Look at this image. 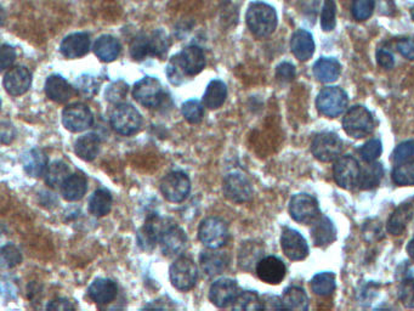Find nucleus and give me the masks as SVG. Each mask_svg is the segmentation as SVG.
<instances>
[{"instance_id":"obj_1","label":"nucleus","mask_w":414,"mask_h":311,"mask_svg":"<svg viewBox=\"0 0 414 311\" xmlns=\"http://www.w3.org/2000/svg\"><path fill=\"white\" fill-rule=\"evenodd\" d=\"M246 21L251 33L258 38H265L275 32L278 18L276 10L271 5L256 1L248 8Z\"/></svg>"},{"instance_id":"obj_2","label":"nucleus","mask_w":414,"mask_h":311,"mask_svg":"<svg viewBox=\"0 0 414 311\" xmlns=\"http://www.w3.org/2000/svg\"><path fill=\"white\" fill-rule=\"evenodd\" d=\"M343 129L354 139H362L374 131V119L369 109L364 106H354L343 118Z\"/></svg>"},{"instance_id":"obj_3","label":"nucleus","mask_w":414,"mask_h":311,"mask_svg":"<svg viewBox=\"0 0 414 311\" xmlns=\"http://www.w3.org/2000/svg\"><path fill=\"white\" fill-rule=\"evenodd\" d=\"M109 122L113 131H117L121 135H133L140 129L141 126V114L138 109L129 104H119L113 109L109 118Z\"/></svg>"},{"instance_id":"obj_4","label":"nucleus","mask_w":414,"mask_h":311,"mask_svg":"<svg viewBox=\"0 0 414 311\" xmlns=\"http://www.w3.org/2000/svg\"><path fill=\"white\" fill-rule=\"evenodd\" d=\"M198 237L207 249H220L229 240V227L218 217L205 219L198 229Z\"/></svg>"},{"instance_id":"obj_5","label":"nucleus","mask_w":414,"mask_h":311,"mask_svg":"<svg viewBox=\"0 0 414 311\" xmlns=\"http://www.w3.org/2000/svg\"><path fill=\"white\" fill-rule=\"evenodd\" d=\"M347 95L343 89L339 87H327L323 88L316 99V107L321 114L327 117H338L347 109Z\"/></svg>"},{"instance_id":"obj_6","label":"nucleus","mask_w":414,"mask_h":311,"mask_svg":"<svg viewBox=\"0 0 414 311\" xmlns=\"http://www.w3.org/2000/svg\"><path fill=\"white\" fill-rule=\"evenodd\" d=\"M289 214L300 224H314L320 217L321 210L317 200L311 195H295L289 203Z\"/></svg>"},{"instance_id":"obj_7","label":"nucleus","mask_w":414,"mask_h":311,"mask_svg":"<svg viewBox=\"0 0 414 311\" xmlns=\"http://www.w3.org/2000/svg\"><path fill=\"white\" fill-rule=\"evenodd\" d=\"M344 150L343 140L334 133H321L316 135L311 143V151L315 158L321 162L338 160Z\"/></svg>"},{"instance_id":"obj_8","label":"nucleus","mask_w":414,"mask_h":311,"mask_svg":"<svg viewBox=\"0 0 414 311\" xmlns=\"http://www.w3.org/2000/svg\"><path fill=\"white\" fill-rule=\"evenodd\" d=\"M191 181L183 172H172L160 181V191L164 198L173 203H180L187 198Z\"/></svg>"},{"instance_id":"obj_9","label":"nucleus","mask_w":414,"mask_h":311,"mask_svg":"<svg viewBox=\"0 0 414 311\" xmlns=\"http://www.w3.org/2000/svg\"><path fill=\"white\" fill-rule=\"evenodd\" d=\"M172 224H167V220L160 218L158 215H150L145 222L140 230H138L136 240H138V247L150 252L155 249L156 244H158L164 231L167 230L168 227H170Z\"/></svg>"},{"instance_id":"obj_10","label":"nucleus","mask_w":414,"mask_h":311,"mask_svg":"<svg viewBox=\"0 0 414 311\" xmlns=\"http://www.w3.org/2000/svg\"><path fill=\"white\" fill-rule=\"evenodd\" d=\"M133 97L140 105L145 107H158L164 99V90L158 80L153 77H145L134 85Z\"/></svg>"},{"instance_id":"obj_11","label":"nucleus","mask_w":414,"mask_h":311,"mask_svg":"<svg viewBox=\"0 0 414 311\" xmlns=\"http://www.w3.org/2000/svg\"><path fill=\"white\" fill-rule=\"evenodd\" d=\"M334 180L342 189L352 190L360 184L361 168L352 156L339 157L333 167Z\"/></svg>"},{"instance_id":"obj_12","label":"nucleus","mask_w":414,"mask_h":311,"mask_svg":"<svg viewBox=\"0 0 414 311\" xmlns=\"http://www.w3.org/2000/svg\"><path fill=\"white\" fill-rule=\"evenodd\" d=\"M222 191L226 198L236 203L248 202L253 197L251 181L242 173H230L224 179Z\"/></svg>"},{"instance_id":"obj_13","label":"nucleus","mask_w":414,"mask_h":311,"mask_svg":"<svg viewBox=\"0 0 414 311\" xmlns=\"http://www.w3.org/2000/svg\"><path fill=\"white\" fill-rule=\"evenodd\" d=\"M170 281L176 290H192L197 282V266L191 259L188 258H179L174 261L169 271Z\"/></svg>"},{"instance_id":"obj_14","label":"nucleus","mask_w":414,"mask_h":311,"mask_svg":"<svg viewBox=\"0 0 414 311\" xmlns=\"http://www.w3.org/2000/svg\"><path fill=\"white\" fill-rule=\"evenodd\" d=\"M94 122L92 111L83 104H72L63 109L62 123L72 133H80L92 126Z\"/></svg>"},{"instance_id":"obj_15","label":"nucleus","mask_w":414,"mask_h":311,"mask_svg":"<svg viewBox=\"0 0 414 311\" xmlns=\"http://www.w3.org/2000/svg\"><path fill=\"white\" fill-rule=\"evenodd\" d=\"M280 246L285 257L290 261H304L309 256V246L300 232L293 229H285L280 236Z\"/></svg>"},{"instance_id":"obj_16","label":"nucleus","mask_w":414,"mask_h":311,"mask_svg":"<svg viewBox=\"0 0 414 311\" xmlns=\"http://www.w3.org/2000/svg\"><path fill=\"white\" fill-rule=\"evenodd\" d=\"M5 90L11 97H20L27 93L32 85V75L26 67L17 66L10 68L4 76Z\"/></svg>"},{"instance_id":"obj_17","label":"nucleus","mask_w":414,"mask_h":311,"mask_svg":"<svg viewBox=\"0 0 414 311\" xmlns=\"http://www.w3.org/2000/svg\"><path fill=\"white\" fill-rule=\"evenodd\" d=\"M239 285L231 278H220L210 286V302L218 307H229L239 295Z\"/></svg>"},{"instance_id":"obj_18","label":"nucleus","mask_w":414,"mask_h":311,"mask_svg":"<svg viewBox=\"0 0 414 311\" xmlns=\"http://www.w3.org/2000/svg\"><path fill=\"white\" fill-rule=\"evenodd\" d=\"M256 275L261 281L268 285H278L285 278V265L280 258L265 257L256 264Z\"/></svg>"},{"instance_id":"obj_19","label":"nucleus","mask_w":414,"mask_h":311,"mask_svg":"<svg viewBox=\"0 0 414 311\" xmlns=\"http://www.w3.org/2000/svg\"><path fill=\"white\" fill-rule=\"evenodd\" d=\"M162 251L168 257H178L185 252L187 246V236L181 227L172 224L164 231L162 239L159 241Z\"/></svg>"},{"instance_id":"obj_20","label":"nucleus","mask_w":414,"mask_h":311,"mask_svg":"<svg viewBox=\"0 0 414 311\" xmlns=\"http://www.w3.org/2000/svg\"><path fill=\"white\" fill-rule=\"evenodd\" d=\"M176 58L180 62L186 76H197L203 71L205 66V55L201 48L197 45H190L176 54Z\"/></svg>"},{"instance_id":"obj_21","label":"nucleus","mask_w":414,"mask_h":311,"mask_svg":"<svg viewBox=\"0 0 414 311\" xmlns=\"http://www.w3.org/2000/svg\"><path fill=\"white\" fill-rule=\"evenodd\" d=\"M200 261H201L202 270L205 271V275L209 278H214L227 269L230 258L227 253L218 251V249H208L205 252H202Z\"/></svg>"},{"instance_id":"obj_22","label":"nucleus","mask_w":414,"mask_h":311,"mask_svg":"<svg viewBox=\"0 0 414 311\" xmlns=\"http://www.w3.org/2000/svg\"><path fill=\"white\" fill-rule=\"evenodd\" d=\"M90 50V36L84 32L72 33L63 39L60 51L67 59H80Z\"/></svg>"},{"instance_id":"obj_23","label":"nucleus","mask_w":414,"mask_h":311,"mask_svg":"<svg viewBox=\"0 0 414 311\" xmlns=\"http://www.w3.org/2000/svg\"><path fill=\"white\" fill-rule=\"evenodd\" d=\"M117 293L118 287L116 282L109 278H97L88 290L89 298L92 299L94 303L101 305L113 302L117 297Z\"/></svg>"},{"instance_id":"obj_24","label":"nucleus","mask_w":414,"mask_h":311,"mask_svg":"<svg viewBox=\"0 0 414 311\" xmlns=\"http://www.w3.org/2000/svg\"><path fill=\"white\" fill-rule=\"evenodd\" d=\"M311 237L315 246L327 247L337 240V230L334 224L328 217H320L311 227Z\"/></svg>"},{"instance_id":"obj_25","label":"nucleus","mask_w":414,"mask_h":311,"mask_svg":"<svg viewBox=\"0 0 414 311\" xmlns=\"http://www.w3.org/2000/svg\"><path fill=\"white\" fill-rule=\"evenodd\" d=\"M46 97L58 104H65L73 97V88L59 75L48 77L45 82Z\"/></svg>"},{"instance_id":"obj_26","label":"nucleus","mask_w":414,"mask_h":311,"mask_svg":"<svg viewBox=\"0 0 414 311\" xmlns=\"http://www.w3.org/2000/svg\"><path fill=\"white\" fill-rule=\"evenodd\" d=\"M290 49L299 61H307L315 53V42L309 31L298 30L290 39Z\"/></svg>"},{"instance_id":"obj_27","label":"nucleus","mask_w":414,"mask_h":311,"mask_svg":"<svg viewBox=\"0 0 414 311\" xmlns=\"http://www.w3.org/2000/svg\"><path fill=\"white\" fill-rule=\"evenodd\" d=\"M22 164L25 172L33 178L42 177L49 167L48 156L40 148H32L30 151L26 152L22 157Z\"/></svg>"},{"instance_id":"obj_28","label":"nucleus","mask_w":414,"mask_h":311,"mask_svg":"<svg viewBox=\"0 0 414 311\" xmlns=\"http://www.w3.org/2000/svg\"><path fill=\"white\" fill-rule=\"evenodd\" d=\"M88 189V180L82 173H75L67 178V180L61 186V194L63 198L70 202L78 201L83 198Z\"/></svg>"},{"instance_id":"obj_29","label":"nucleus","mask_w":414,"mask_h":311,"mask_svg":"<svg viewBox=\"0 0 414 311\" xmlns=\"http://www.w3.org/2000/svg\"><path fill=\"white\" fill-rule=\"evenodd\" d=\"M413 206L410 203H402L401 206L393 210L386 224L388 232L391 235H401L413 218Z\"/></svg>"},{"instance_id":"obj_30","label":"nucleus","mask_w":414,"mask_h":311,"mask_svg":"<svg viewBox=\"0 0 414 311\" xmlns=\"http://www.w3.org/2000/svg\"><path fill=\"white\" fill-rule=\"evenodd\" d=\"M342 73V65L334 58H321L314 65V75L321 83H332Z\"/></svg>"},{"instance_id":"obj_31","label":"nucleus","mask_w":414,"mask_h":311,"mask_svg":"<svg viewBox=\"0 0 414 311\" xmlns=\"http://www.w3.org/2000/svg\"><path fill=\"white\" fill-rule=\"evenodd\" d=\"M121 44L117 39L109 34L101 36L94 44V53L104 62H112L117 59L121 54Z\"/></svg>"},{"instance_id":"obj_32","label":"nucleus","mask_w":414,"mask_h":311,"mask_svg":"<svg viewBox=\"0 0 414 311\" xmlns=\"http://www.w3.org/2000/svg\"><path fill=\"white\" fill-rule=\"evenodd\" d=\"M100 145L101 140L97 135L92 134V133L83 135L75 141V155L83 160L90 162V160H95L97 156L99 155Z\"/></svg>"},{"instance_id":"obj_33","label":"nucleus","mask_w":414,"mask_h":311,"mask_svg":"<svg viewBox=\"0 0 414 311\" xmlns=\"http://www.w3.org/2000/svg\"><path fill=\"white\" fill-rule=\"evenodd\" d=\"M227 97V88L222 80H214L210 82L205 94H203V105L209 109H217L224 105Z\"/></svg>"},{"instance_id":"obj_34","label":"nucleus","mask_w":414,"mask_h":311,"mask_svg":"<svg viewBox=\"0 0 414 311\" xmlns=\"http://www.w3.org/2000/svg\"><path fill=\"white\" fill-rule=\"evenodd\" d=\"M283 309L294 311H305L309 307V298L304 290L299 287H289L282 295Z\"/></svg>"},{"instance_id":"obj_35","label":"nucleus","mask_w":414,"mask_h":311,"mask_svg":"<svg viewBox=\"0 0 414 311\" xmlns=\"http://www.w3.org/2000/svg\"><path fill=\"white\" fill-rule=\"evenodd\" d=\"M384 175V169L381 163L367 162L361 169L360 185L362 190H372L381 184Z\"/></svg>"},{"instance_id":"obj_36","label":"nucleus","mask_w":414,"mask_h":311,"mask_svg":"<svg viewBox=\"0 0 414 311\" xmlns=\"http://www.w3.org/2000/svg\"><path fill=\"white\" fill-rule=\"evenodd\" d=\"M112 208V196L107 190H97L89 200V210L94 217H105Z\"/></svg>"},{"instance_id":"obj_37","label":"nucleus","mask_w":414,"mask_h":311,"mask_svg":"<svg viewBox=\"0 0 414 311\" xmlns=\"http://www.w3.org/2000/svg\"><path fill=\"white\" fill-rule=\"evenodd\" d=\"M70 177V167L62 160H55L45 172V182L50 187H61Z\"/></svg>"},{"instance_id":"obj_38","label":"nucleus","mask_w":414,"mask_h":311,"mask_svg":"<svg viewBox=\"0 0 414 311\" xmlns=\"http://www.w3.org/2000/svg\"><path fill=\"white\" fill-rule=\"evenodd\" d=\"M337 288L335 275L333 273H321L315 275L311 280V290L321 297L331 295Z\"/></svg>"},{"instance_id":"obj_39","label":"nucleus","mask_w":414,"mask_h":311,"mask_svg":"<svg viewBox=\"0 0 414 311\" xmlns=\"http://www.w3.org/2000/svg\"><path fill=\"white\" fill-rule=\"evenodd\" d=\"M130 55L136 61L153 56V49H152V40L151 34H140L130 44Z\"/></svg>"},{"instance_id":"obj_40","label":"nucleus","mask_w":414,"mask_h":311,"mask_svg":"<svg viewBox=\"0 0 414 311\" xmlns=\"http://www.w3.org/2000/svg\"><path fill=\"white\" fill-rule=\"evenodd\" d=\"M232 309L234 310H261L263 304L261 298L256 295V292L251 290H243L239 292V295L232 303Z\"/></svg>"},{"instance_id":"obj_41","label":"nucleus","mask_w":414,"mask_h":311,"mask_svg":"<svg viewBox=\"0 0 414 311\" xmlns=\"http://www.w3.org/2000/svg\"><path fill=\"white\" fill-rule=\"evenodd\" d=\"M393 181L398 186H414V162L398 164L393 170Z\"/></svg>"},{"instance_id":"obj_42","label":"nucleus","mask_w":414,"mask_h":311,"mask_svg":"<svg viewBox=\"0 0 414 311\" xmlns=\"http://www.w3.org/2000/svg\"><path fill=\"white\" fill-rule=\"evenodd\" d=\"M261 249L254 242H246L239 251V261L241 268L244 270L251 269V264H258L256 261Z\"/></svg>"},{"instance_id":"obj_43","label":"nucleus","mask_w":414,"mask_h":311,"mask_svg":"<svg viewBox=\"0 0 414 311\" xmlns=\"http://www.w3.org/2000/svg\"><path fill=\"white\" fill-rule=\"evenodd\" d=\"M181 112L185 119L191 124L201 123L205 117V107L198 100H188L183 104Z\"/></svg>"},{"instance_id":"obj_44","label":"nucleus","mask_w":414,"mask_h":311,"mask_svg":"<svg viewBox=\"0 0 414 311\" xmlns=\"http://www.w3.org/2000/svg\"><path fill=\"white\" fill-rule=\"evenodd\" d=\"M22 254L13 244H6L0 251V264L3 269H13L21 264Z\"/></svg>"},{"instance_id":"obj_45","label":"nucleus","mask_w":414,"mask_h":311,"mask_svg":"<svg viewBox=\"0 0 414 311\" xmlns=\"http://www.w3.org/2000/svg\"><path fill=\"white\" fill-rule=\"evenodd\" d=\"M374 8V0H354L352 5V16L357 21H366L372 16Z\"/></svg>"},{"instance_id":"obj_46","label":"nucleus","mask_w":414,"mask_h":311,"mask_svg":"<svg viewBox=\"0 0 414 311\" xmlns=\"http://www.w3.org/2000/svg\"><path fill=\"white\" fill-rule=\"evenodd\" d=\"M337 5L334 0H325L322 15H321V26L325 32H332L337 25Z\"/></svg>"},{"instance_id":"obj_47","label":"nucleus","mask_w":414,"mask_h":311,"mask_svg":"<svg viewBox=\"0 0 414 311\" xmlns=\"http://www.w3.org/2000/svg\"><path fill=\"white\" fill-rule=\"evenodd\" d=\"M128 90H129V87H128L126 82H123V80L113 82L112 84L106 89V100L111 102V104H118L119 105L128 95Z\"/></svg>"},{"instance_id":"obj_48","label":"nucleus","mask_w":414,"mask_h":311,"mask_svg":"<svg viewBox=\"0 0 414 311\" xmlns=\"http://www.w3.org/2000/svg\"><path fill=\"white\" fill-rule=\"evenodd\" d=\"M381 152H383V145L381 140L378 139L369 140L359 150L361 158L364 162H376L381 157Z\"/></svg>"},{"instance_id":"obj_49","label":"nucleus","mask_w":414,"mask_h":311,"mask_svg":"<svg viewBox=\"0 0 414 311\" xmlns=\"http://www.w3.org/2000/svg\"><path fill=\"white\" fill-rule=\"evenodd\" d=\"M167 76L169 82H170V83L174 85L183 84V83L185 82V80L187 78L186 73H185L183 67H181L179 60H178V58H176V55H174L172 59H170V61L168 62Z\"/></svg>"},{"instance_id":"obj_50","label":"nucleus","mask_w":414,"mask_h":311,"mask_svg":"<svg viewBox=\"0 0 414 311\" xmlns=\"http://www.w3.org/2000/svg\"><path fill=\"white\" fill-rule=\"evenodd\" d=\"M151 40H152V48H153V56L163 58L170 47L167 33H164L163 31H155L153 33H151Z\"/></svg>"},{"instance_id":"obj_51","label":"nucleus","mask_w":414,"mask_h":311,"mask_svg":"<svg viewBox=\"0 0 414 311\" xmlns=\"http://www.w3.org/2000/svg\"><path fill=\"white\" fill-rule=\"evenodd\" d=\"M100 82L97 80V77L82 76L77 80V89L84 97H94L99 92Z\"/></svg>"},{"instance_id":"obj_52","label":"nucleus","mask_w":414,"mask_h":311,"mask_svg":"<svg viewBox=\"0 0 414 311\" xmlns=\"http://www.w3.org/2000/svg\"><path fill=\"white\" fill-rule=\"evenodd\" d=\"M391 160L396 164L405 163L412 160L414 156V141H405L400 143L393 152Z\"/></svg>"},{"instance_id":"obj_53","label":"nucleus","mask_w":414,"mask_h":311,"mask_svg":"<svg viewBox=\"0 0 414 311\" xmlns=\"http://www.w3.org/2000/svg\"><path fill=\"white\" fill-rule=\"evenodd\" d=\"M400 300L408 309H414V278H407L402 282L398 290Z\"/></svg>"},{"instance_id":"obj_54","label":"nucleus","mask_w":414,"mask_h":311,"mask_svg":"<svg viewBox=\"0 0 414 311\" xmlns=\"http://www.w3.org/2000/svg\"><path fill=\"white\" fill-rule=\"evenodd\" d=\"M295 67L290 62H282L276 67V78L280 83H289L295 78Z\"/></svg>"},{"instance_id":"obj_55","label":"nucleus","mask_w":414,"mask_h":311,"mask_svg":"<svg viewBox=\"0 0 414 311\" xmlns=\"http://www.w3.org/2000/svg\"><path fill=\"white\" fill-rule=\"evenodd\" d=\"M15 59H16V51H15V49L11 45L3 44V47H1V55H0L1 71L8 70L13 65Z\"/></svg>"},{"instance_id":"obj_56","label":"nucleus","mask_w":414,"mask_h":311,"mask_svg":"<svg viewBox=\"0 0 414 311\" xmlns=\"http://www.w3.org/2000/svg\"><path fill=\"white\" fill-rule=\"evenodd\" d=\"M398 53L407 60H414V40L412 38H403L396 44Z\"/></svg>"},{"instance_id":"obj_57","label":"nucleus","mask_w":414,"mask_h":311,"mask_svg":"<svg viewBox=\"0 0 414 311\" xmlns=\"http://www.w3.org/2000/svg\"><path fill=\"white\" fill-rule=\"evenodd\" d=\"M376 61L385 70H391L395 66V58L390 51L379 49L376 51Z\"/></svg>"},{"instance_id":"obj_58","label":"nucleus","mask_w":414,"mask_h":311,"mask_svg":"<svg viewBox=\"0 0 414 311\" xmlns=\"http://www.w3.org/2000/svg\"><path fill=\"white\" fill-rule=\"evenodd\" d=\"M46 309L48 310H73L75 307L67 299L59 298L51 300L50 303L46 305Z\"/></svg>"},{"instance_id":"obj_59","label":"nucleus","mask_w":414,"mask_h":311,"mask_svg":"<svg viewBox=\"0 0 414 311\" xmlns=\"http://www.w3.org/2000/svg\"><path fill=\"white\" fill-rule=\"evenodd\" d=\"M261 304H263V309H283V304H282V299L275 295H263L261 297Z\"/></svg>"},{"instance_id":"obj_60","label":"nucleus","mask_w":414,"mask_h":311,"mask_svg":"<svg viewBox=\"0 0 414 311\" xmlns=\"http://www.w3.org/2000/svg\"><path fill=\"white\" fill-rule=\"evenodd\" d=\"M13 136H15V131H13V126H10V123H3V126H1V143H11Z\"/></svg>"},{"instance_id":"obj_61","label":"nucleus","mask_w":414,"mask_h":311,"mask_svg":"<svg viewBox=\"0 0 414 311\" xmlns=\"http://www.w3.org/2000/svg\"><path fill=\"white\" fill-rule=\"evenodd\" d=\"M407 253H408L410 259L414 261V237L410 241V244H407Z\"/></svg>"},{"instance_id":"obj_62","label":"nucleus","mask_w":414,"mask_h":311,"mask_svg":"<svg viewBox=\"0 0 414 311\" xmlns=\"http://www.w3.org/2000/svg\"><path fill=\"white\" fill-rule=\"evenodd\" d=\"M410 16H412V18L414 20V6L413 8L410 9Z\"/></svg>"}]
</instances>
